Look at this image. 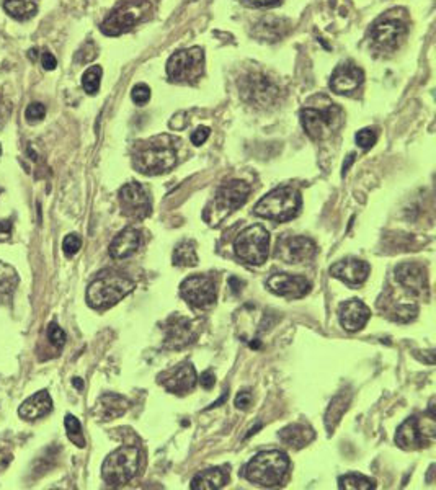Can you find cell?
<instances>
[{
  "label": "cell",
  "mask_w": 436,
  "mask_h": 490,
  "mask_svg": "<svg viewBox=\"0 0 436 490\" xmlns=\"http://www.w3.org/2000/svg\"><path fill=\"white\" fill-rule=\"evenodd\" d=\"M119 205L124 216L132 219H144L151 214V201L144 186L136 181L126 183L119 190Z\"/></svg>",
  "instance_id": "12"
},
{
  "label": "cell",
  "mask_w": 436,
  "mask_h": 490,
  "mask_svg": "<svg viewBox=\"0 0 436 490\" xmlns=\"http://www.w3.org/2000/svg\"><path fill=\"white\" fill-rule=\"evenodd\" d=\"M245 2L253 7H270V5L278 4L280 0H245Z\"/></svg>",
  "instance_id": "48"
},
{
  "label": "cell",
  "mask_w": 436,
  "mask_h": 490,
  "mask_svg": "<svg viewBox=\"0 0 436 490\" xmlns=\"http://www.w3.org/2000/svg\"><path fill=\"white\" fill-rule=\"evenodd\" d=\"M44 117H46V108H44L43 103H31L28 105V108H26L25 112V118L26 121H30V123H38V121H41Z\"/></svg>",
  "instance_id": "39"
},
{
  "label": "cell",
  "mask_w": 436,
  "mask_h": 490,
  "mask_svg": "<svg viewBox=\"0 0 436 490\" xmlns=\"http://www.w3.org/2000/svg\"><path fill=\"white\" fill-rule=\"evenodd\" d=\"M204 70V53L201 48L181 49L172 54L167 63L170 80L180 84H195Z\"/></svg>",
  "instance_id": "8"
},
{
  "label": "cell",
  "mask_w": 436,
  "mask_h": 490,
  "mask_svg": "<svg viewBox=\"0 0 436 490\" xmlns=\"http://www.w3.org/2000/svg\"><path fill=\"white\" fill-rule=\"evenodd\" d=\"M74 386H75L77 389H82V388H84V383L80 381V378H74Z\"/></svg>",
  "instance_id": "50"
},
{
  "label": "cell",
  "mask_w": 436,
  "mask_h": 490,
  "mask_svg": "<svg viewBox=\"0 0 436 490\" xmlns=\"http://www.w3.org/2000/svg\"><path fill=\"white\" fill-rule=\"evenodd\" d=\"M407 33L405 25L397 18H383L369 31V38H371L373 48L379 49V51H394V49L400 45V41L404 40Z\"/></svg>",
  "instance_id": "11"
},
{
  "label": "cell",
  "mask_w": 436,
  "mask_h": 490,
  "mask_svg": "<svg viewBox=\"0 0 436 490\" xmlns=\"http://www.w3.org/2000/svg\"><path fill=\"white\" fill-rule=\"evenodd\" d=\"M381 309H383V307H381ZM383 312H386V316H388L390 321L410 322L417 317L418 307L415 302H397L394 297H390L389 301L384 299Z\"/></svg>",
  "instance_id": "29"
},
{
  "label": "cell",
  "mask_w": 436,
  "mask_h": 490,
  "mask_svg": "<svg viewBox=\"0 0 436 490\" xmlns=\"http://www.w3.org/2000/svg\"><path fill=\"white\" fill-rule=\"evenodd\" d=\"M250 185L242 180H230L225 181L219 186L216 198H214V205L218 209L224 211V214H229L245 205L248 195H250Z\"/></svg>",
  "instance_id": "17"
},
{
  "label": "cell",
  "mask_w": 436,
  "mask_h": 490,
  "mask_svg": "<svg viewBox=\"0 0 436 490\" xmlns=\"http://www.w3.org/2000/svg\"><path fill=\"white\" fill-rule=\"evenodd\" d=\"M0 114H2V100H0Z\"/></svg>",
  "instance_id": "52"
},
{
  "label": "cell",
  "mask_w": 436,
  "mask_h": 490,
  "mask_svg": "<svg viewBox=\"0 0 436 490\" xmlns=\"http://www.w3.org/2000/svg\"><path fill=\"white\" fill-rule=\"evenodd\" d=\"M369 317H371V311L360 299H349L339 307L340 324L349 332L361 330L368 324Z\"/></svg>",
  "instance_id": "21"
},
{
  "label": "cell",
  "mask_w": 436,
  "mask_h": 490,
  "mask_svg": "<svg viewBox=\"0 0 436 490\" xmlns=\"http://www.w3.org/2000/svg\"><path fill=\"white\" fill-rule=\"evenodd\" d=\"M80 247H82V240L77 234H69L63 242V250L68 257H74L75 253L80 250Z\"/></svg>",
  "instance_id": "41"
},
{
  "label": "cell",
  "mask_w": 436,
  "mask_h": 490,
  "mask_svg": "<svg viewBox=\"0 0 436 490\" xmlns=\"http://www.w3.org/2000/svg\"><path fill=\"white\" fill-rule=\"evenodd\" d=\"M102 74L103 70L100 65H92V68H88L84 75H82V87H84V90L88 95H95L98 89H100Z\"/></svg>",
  "instance_id": "36"
},
{
  "label": "cell",
  "mask_w": 436,
  "mask_h": 490,
  "mask_svg": "<svg viewBox=\"0 0 436 490\" xmlns=\"http://www.w3.org/2000/svg\"><path fill=\"white\" fill-rule=\"evenodd\" d=\"M41 64H43V68L46 69V70H54V69H56V65H58V60H56V58L53 56L51 53H43Z\"/></svg>",
  "instance_id": "46"
},
{
  "label": "cell",
  "mask_w": 436,
  "mask_h": 490,
  "mask_svg": "<svg viewBox=\"0 0 436 490\" xmlns=\"http://www.w3.org/2000/svg\"><path fill=\"white\" fill-rule=\"evenodd\" d=\"M369 272L371 268L366 262L358 260V258H345V260L336 262L335 265L330 268V273L336 279H341V282L350 284V286H358L366 282L369 277Z\"/></svg>",
  "instance_id": "22"
},
{
  "label": "cell",
  "mask_w": 436,
  "mask_h": 490,
  "mask_svg": "<svg viewBox=\"0 0 436 490\" xmlns=\"http://www.w3.org/2000/svg\"><path fill=\"white\" fill-rule=\"evenodd\" d=\"M244 95L250 103H255L258 107H267L273 105L278 100L280 90L268 77L262 74H253L247 77L244 82Z\"/></svg>",
  "instance_id": "18"
},
{
  "label": "cell",
  "mask_w": 436,
  "mask_h": 490,
  "mask_svg": "<svg viewBox=\"0 0 436 490\" xmlns=\"http://www.w3.org/2000/svg\"><path fill=\"white\" fill-rule=\"evenodd\" d=\"M229 482V471H225L224 467H211V469L201 471L200 474H196L191 481L193 490H213L220 489Z\"/></svg>",
  "instance_id": "28"
},
{
  "label": "cell",
  "mask_w": 436,
  "mask_h": 490,
  "mask_svg": "<svg viewBox=\"0 0 436 490\" xmlns=\"http://www.w3.org/2000/svg\"><path fill=\"white\" fill-rule=\"evenodd\" d=\"M235 255L250 265H263L268 258L270 234L262 225H250L234 240Z\"/></svg>",
  "instance_id": "7"
},
{
  "label": "cell",
  "mask_w": 436,
  "mask_h": 490,
  "mask_svg": "<svg viewBox=\"0 0 436 490\" xmlns=\"http://www.w3.org/2000/svg\"><path fill=\"white\" fill-rule=\"evenodd\" d=\"M141 453L136 446H121L105 459L102 466L103 481L113 487L128 484L139 469Z\"/></svg>",
  "instance_id": "5"
},
{
  "label": "cell",
  "mask_w": 436,
  "mask_h": 490,
  "mask_svg": "<svg viewBox=\"0 0 436 490\" xmlns=\"http://www.w3.org/2000/svg\"><path fill=\"white\" fill-rule=\"evenodd\" d=\"M10 235H12V223L9 219H4L0 221V242L9 240Z\"/></svg>",
  "instance_id": "45"
},
{
  "label": "cell",
  "mask_w": 436,
  "mask_h": 490,
  "mask_svg": "<svg viewBox=\"0 0 436 490\" xmlns=\"http://www.w3.org/2000/svg\"><path fill=\"white\" fill-rule=\"evenodd\" d=\"M65 430H68V437L70 442H74L79 448H84L85 446V440L82 437V425L80 422L77 420L74 415H65Z\"/></svg>",
  "instance_id": "37"
},
{
  "label": "cell",
  "mask_w": 436,
  "mask_h": 490,
  "mask_svg": "<svg viewBox=\"0 0 436 490\" xmlns=\"http://www.w3.org/2000/svg\"><path fill=\"white\" fill-rule=\"evenodd\" d=\"M136 288L134 282L118 273H103L87 289V302L93 309H108Z\"/></svg>",
  "instance_id": "3"
},
{
  "label": "cell",
  "mask_w": 436,
  "mask_h": 490,
  "mask_svg": "<svg viewBox=\"0 0 436 490\" xmlns=\"http://www.w3.org/2000/svg\"><path fill=\"white\" fill-rule=\"evenodd\" d=\"M174 265L176 267H196L198 255L196 245L193 240H184L174 250Z\"/></svg>",
  "instance_id": "32"
},
{
  "label": "cell",
  "mask_w": 436,
  "mask_h": 490,
  "mask_svg": "<svg viewBox=\"0 0 436 490\" xmlns=\"http://www.w3.org/2000/svg\"><path fill=\"white\" fill-rule=\"evenodd\" d=\"M149 14V5L146 2H129L118 7L115 12L107 16L102 23V31L107 36H118L129 31L137 21H141Z\"/></svg>",
  "instance_id": "9"
},
{
  "label": "cell",
  "mask_w": 436,
  "mask_h": 490,
  "mask_svg": "<svg viewBox=\"0 0 436 490\" xmlns=\"http://www.w3.org/2000/svg\"><path fill=\"white\" fill-rule=\"evenodd\" d=\"M339 487L346 490H369L376 489V482L361 474H346L339 479Z\"/></svg>",
  "instance_id": "35"
},
{
  "label": "cell",
  "mask_w": 436,
  "mask_h": 490,
  "mask_svg": "<svg viewBox=\"0 0 436 490\" xmlns=\"http://www.w3.org/2000/svg\"><path fill=\"white\" fill-rule=\"evenodd\" d=\"M200 383H201V388L204 389H211L214 386V383H216V378H214V374L211 371H204L201 374V379H200Z\"/></svg>",
  "instance_id": "47"
},
{
  "label": "cell",
  "mask_w": 436,
  "mask_h": 490,
  "mask_svg": "<svg viewBox=\"0 0 436 490\" xmlns=\"http://www.w3.org/2000/svg\"><path fill=\"white\" fill-rule=\"evenodd\" d=\"M356 144L360 146L361 149H369V147H373L374 144H376V139H378V136L376 133H374L373 129H361V131H358V134H356Z\"/></svg>",
  "instance_id": "40"
},
{
  "label": "cell",
  "mask_w": 436,
  "mask_h": 490,
  "mask_svg": "<svg viewBox=\"0 0 436 490\" xmlns=\"http://www.w3.org/2000/svg\"><path fill=\"white\" fill-rule=\"evenodd\" d=\"M301 205L302 200L299 191L292 186H281V188L270 191L267 196H263L257 203L253 213L260 218L270 219V221L286 223L299 214Z\"/></svg>",
  "instance_id": "2"
},
{
  "label": "cell",
  "mask_w": 436,
  "mask_h": 490,
  "mask_svg": "<svg viewBox=\"0 0 436 490\" xmlns=\"http://www.w3.org/2000/svg\"><path fill=\"white\" fill-rule=\"evenodd\" d=\"M435 435V427L420 425L417 417H410L402 423V425L397 428L395 435V443L399 448L405 451H413V449H420L423 446H427V438L433 437Z\"/></svg>",
  "instance_id": "16"
},
{
  "label": "cell",
  "mask_w": 436,
  "mask_h": 490,
  "mask_svg": "<svg viewBox=\"0 0 436 490\" xmlns=\"http://www.w3.org/2000/svg\"><path fill=\"white\" fill-rule=\"evenodd\" d=\"M350 404V394L340 393L339 395H335L330 402L327 414H325V427H327L329 432H334V428L336 427V423L340 422L341 415L345 414L346 409H349Z\"/></svg>",
  "instance_id": "30"
},
{
  "label": "cell",
  "mask_w": 436,
  "mask_h": 490,
  "mask_svg": "<svg viewBox=\"0 0 436 490\" xmlns=\"http://www.w3.org/2000/svg\"><path fill=\"white\" fill-rule=\"evenodd\" d=\"M278 437L288 448L301 449L316 438V432L309 425H304V423H292V425L285 427L278 433Z\"/></svg>",
  "instance_id": "27"
},
{
  "label": "cell",
  "mask_w": 436,
  "mask_h": 490,
  "mask_svg": "<svg viewBox=\"0 0 436 490\" xmlns=\"http://www.w3.org/2000/svg\"><path fill=\"white\" fill-rule=\"evenodd\" d=\"M48 339H49V342H51L54 346H58V348H63L64 343H65L64 330L60 329L56 322L49 324V327H48Z\"/></svg>",
  "instance_id": "38"
},
{
  "label": "cell",
  "mask_w": 436,
  "mask_h": 490,
  "mask_svg": "<svg viewBox=\"0 0 436 490\" xmlns=\"http://www.w3.org/2000/svg\"><path fill=\"white\" fill-rule=\"evenodd\" d=\"M283 23L285 21L280 18H265L257 25L255 35L263 41L278 40L280 36H283L285 28H286V26H281Z\"/></svg>",
  "instance_id": "33"
},
{
  "label": "cell",
  "mask_w": 436,
  "mask_h": 490,
  "mask_svg": "<svg viewBox=\"0 0 436 490\" xmlns=\"http://www.w3.org/2000/svg\"><path fill=\"white\" fill-rule=\"evenodd\" d=\"M395 279L408 294L425 297L430 293L427 270L418 263H402L395 268Z\"/></svg>",
  "instance_id": "14"
},
{
  "label": "cell",
  "mask_w": 436,
  "mask_h": 490,
  "mask_svg": "<svg viewBox=\"0 0 436 490\" xmlns=\"http://www.w3.org/2000/svg\"><path fill=\"white\" fill-rule=\"evenodd\" d=\"M0 154H2V147H0Z\"/></svg>",
  "instance_id": "53"
},
{
  "label": "cell",
  "mask_w": 436,
  "mask_h": 490,
  "mask_svg": "<svg viewBox=\"0 0 436 490\" xmlns=\"http://www.w3.org/2000/svg\"><path fill=\"white\" fill-rule=\"evenodd\" d=\"M4 10L15 20H30L38 12V5L31 0H5Z\"/></svg>",
  "instance_id": "31"
},
{
  "label": "cell",
  "mask_w": 436,
  "mask_h": 490,
  "mask_svg": "<svg viewBox=\"0 0 436 490\" xmlns=\"http://www.w3.org/2000/svg\"><path fill=\"white\" fill-rule=\"evenodd\" d=\"M209 128H206V126H201V128H198L196 131H193V134H191V142L195 146H201L203 142H206V139L209 137Z\"/></svg>",
  "instance_id": "43"
},
{
  "label": "cell",
  "mask_w": 436,
  "mask_h": 490,
  "mask_svg": "<svg viewBox=\"0 0 436 490\" xmlns=\"http://www.w3.org/2000/svg\"><path fill=\"white\" fill-rule=\"evenodd\" d=\"M229 283L233 284V291H234V293H239V288L242 286V283H240V282H237V278H230V279H229Z\"/></svg>",
  "instance_id": "49"
},
{
  "label": "cell",
  "mask_w": 436,
  "mask_h": 490,
  "mask_svg": "<svg viewBox=\"0 0 436 490\" xmlns=\"http://www.w3.org/2000/svg\"><path fill=\"white\" fill-rule=\"evenodd\" d=\"M196 332L191 322L184 317H172L167 326V345L172 348H181V346L195 342Z\"/></svg>",
  "instance_id": "24"
},
{
  "label": "cell",
  "mask_w": 436,
  "mask_h": 490,
  "mask_svg": "<svg viewBox=\"0 0 436 490\" xmlns=\"http://www.w3.org/2000/svg\"><path fill=\"white\" fill-rule=\"evenodd\" d=\"M353 157H355V156H353V154H351V156H349V162H346V164H344V174L346 172V170H349V167H350V164L353 162Z\"/></svg>",
  "instance_id": "51"
},
{
  "label": "cell",
  "mask_w": 436,
  "mask_h": 490,
  "mask_svg": "<svg viewBox=\"0 0 436 490\" xmlns=\"http://www.w3.org/2000/svg\"><path fill=\"white\" fill-rule=\"evenodd\" d=\"M131 98L136 105H146L151 98V89L144 84H137L131 92Z\"/></svg>",
  "instance_id": "42"
},
{
  "label": "cell",
  "mask_w": 436,
  "mask_h": 490,
  "mask_svg": "<svg viewBox=\"0 0 436 490\" xmlns=\"http://www.w3.org/2000/svg\"><path fill=\"white\" fill-rule=\"evenodd\" d=\"M141 245V233L134 228H126L110 244V255L115 260H123L134 255Z\"/></svg>",
  "instance_id": "23"
},
{
  "label": "cell",
  "mask_w": 436,
  "mask_h": 490,
  "mask_svg": "<svg viewBox=\"0 0 436 490\" xmlns=\"http://www.w3.org/2000/svg\"><path fill=\"white\" fill-rule=\"evenodd\" d=\"M16 284H18V277L15 270L7 263L0 262V299L12 296Z\"/></svg>",
  "instance_id": "34"
},
{
  "label": "cell",
  "mask_w": 436,
  "mask_h": 490,
  "mask_svg": "<svg viewBox=\"0 0 436 490\" xmlns=\"http://www.w3.org/2000/svg\"><path fill=\"white\" fill-rule=\"evenodd\" d=\"M364 80L363 70L358 65L351 63L340 64L339 68L334 70L332 80H330V87L335 93L340 95H349V93L356 92L360 89Z\"/></svg>",
  "instance_id": "20"
},
{
  "label": "cell",
  "mask_w": 436,
  "mask_h": 490,
  "mask_svg": "<svg viewBox=\"0 0 436 490\" xmlns=\"http://www.w3.org/2000/svg\"><path fill=\"white\" fill-rule=\"evenodd\" d=\"M159 384H162L170 394H188L196 386L195 366L191 363H181V365L174 368V370L160 374Z\"/></svg>",
  "instance_id": "15"
},
{
  "label": "cell",
  "mask_w": 436,
  "mask_h": 490,
  "mask_svg": "<svg viewBox=\"0 0 436 490\" xmlns=\"http://www.w3.org/2000/svg\"><path fill=\"white\" fill-rule=\"evenodd\" d=\"M129 402L126 400L123 395L118 394H105L97 400L95 409L92 410V414L95 415L98 420H113L118 418L128 410Z\"/></svg>",
  "instance_id": "25"
},
{
  "label": "cell",
  "mask_w": 436,
  "mask_h": 490,
  "mask_svg": "<svg viewBox=\"0 0 436 490\" xmlns=\"http://www.w3.org/2000/svg\"><path fill=\"white\" fill-rule=\"evenodd\" d=\"M250 404H252L250 390H242V393L237 394V398H235V407H237V409L245 410V409H248V405H250Z\"/></svg>",
  "instance_id": "44"
},
{
  "label": "cell",
  "mask_w": 436,
  "mask_h": 490,
  "mask_svg": "<svg viewBox=\"0 0 436 490\" xmlns=\"http://www.w3.org/2000/svg\"><path fill=\"white\" fill-rule=\"evenodd\" d=\"M341 110L334 103H327V107L314 108L306 107L301 110V124L307 136L314 141H322L329 137L341 124Z\"/></svg>",
  "instance_id": "6"
},
{
  "label": "cell",
  "mask_w": 436,
  "mask_h": 490,
  "mask_svg": "<svg viewBox=\"0 0 436 490\" xmlns=\"http://www.w3.org/2000/svg\"><path fill=\"white\" fill-rule=\"evenodd\" d=\"M267 286L272 293L283 297H291V299L306 296L311 291V283L304 277H297V275L289 273L273 275V277L268 278Z\"/></svg>",
  "instance_id": "19"
},
{
  "label": "cell",
  "mask_w": 436,
  "mask_h": 490,
  "mask_svg": "<svg viewBox=\"0 0 436 490\" xmlns=\"http://www.w3.org/2000/svg\"><path fill=\"white\" fill-rule=\"evenodd\" d=\"M288 469L289 458L283 451H262L248 461L245 466V479L262 487H275L283 482Z\"/></svg>",
  "instance_id": "1"
},
{
  "label": "cell",
  "mask_w": 436,
  "mask_h": 490,
  "mask_svg": "<svg viewBox=\"0 0 436 490\" xmlns=\"http://www.w3.org/2000/svg\"><path fill=\"white\" fill-rule=\"evenodd\" d=\"M53 410V399L48 390H40L33 394L20 405L18 415L25 420H38L44 415H48Z\"/></svg>",
  "instance_id": "26"
},
{
  "label": "cell",
  "mask_w": 436,
  "mask_h": 490,
  "mask_svg": "<svg viewBox=\"0 0 436 490\" xmlns=\"http://www.w3.org/2000/svg\"><path fill=\"white\" fill-rule=\"evenodd\" d=\"M176 164V151L167 136L157 137L151 144L142 146L134 156V167L144 175H160L172 170Z\"/></svg>",
  "instance_id": "4"
},
{
  "label": "cell",
  "mask_w": 436,
  "mask_h": 490,
  "mask_svg": "<svg viewBox=\"0 0 436 490\" xmlns=\"http://www.w3.org/2000/svg\"><path fill=\"white\" fill-rule=\"evenodd\" d=\"M180 294L193 307H208L216 301V284L209 277L195 275L180 284Z\"/></svg>",
  "instance_id": "10"
},
{
  "label": "cell",
  "mask_w": 436,
  "mask_h": 490,
  "mask_svg": "<svg viewBox=\"0 0 436 490\" xmlns=\"http://www.w3.org/2000/svg\"><path fill=\"white\" fill-rule=\"evenodd\" d=\"M317 253V245L309 238H301V235H286V238L278 240L277 257L291 265L307 262Z\"/></svg>",
  "instance_id": "13"
}]
</instances>
